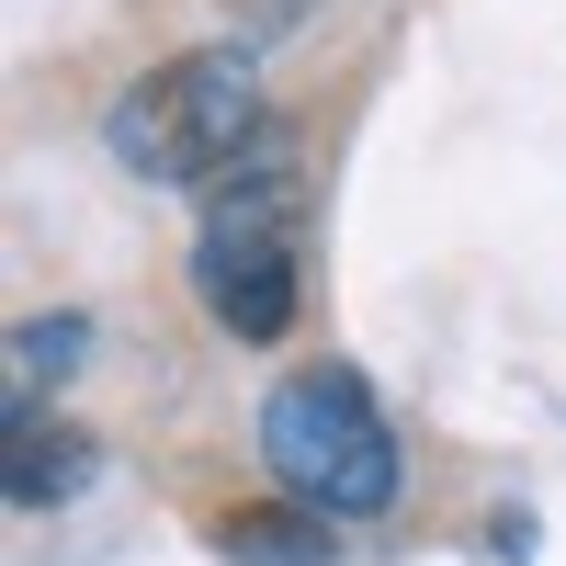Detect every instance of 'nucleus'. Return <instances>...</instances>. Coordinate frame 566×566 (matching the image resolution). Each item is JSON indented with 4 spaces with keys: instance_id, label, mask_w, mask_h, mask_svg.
<instances>
[{
    "instance_id": "1",
    "label": "nucleus",
    "mask_w": 566,
    "mask_h": 566,
    "mask_svg": "<svg viewBox=\"0 0 566 566\" xmlns=\"http://www.w3.org/2000/svg\"><path fill=\"white\" fill-rule=\"evenodd\" d=\"M193 295L227 340H283L306 306V170L261 148L250 170H227L193 227Z\"/></svg>"
},
{
    "instance_id": "2",
    "label": "nucleus",
    "mask_w": 566,
    "mask_h": 566,
    "mask_svg": "<svg viewBox=\"0 0 566 566\" xmlns=\"http://www.w3.org/2000/svg\"><path fill=\"white\" fill-rule=\"evenodd\" d=\"M261 464L317 522L397 510V431H386V408H374V386L352 363H306V374H283L261 397Z\"/></svg>"
},
{
    "instance_id": "3",
    "label": "nucleus",
    "mask_w": 566,
    "mask_h": 566,
    "mask_svg": "<svg viewBox=\"0 0 566 566\" xmlns=\"http://www.w3.org/2000/svg\"><path fill=\"white\" fill-rule=\"evenodd\" d=\"M114 159L125 170H148V181H216L227 170H250L272 136H261V69L239 57V45H193V57H159L148 80H125L114 91Z\"/></svg>"
},
{
    "instance_id": "4",
    "label": "nucleus",
    "mask_w": 566,
    "mask_h": 566,
    "mask_svg": "<svg viewBox=\"0 0 566 566\" xmlns=\"http://www.w3.org/2000/svg\"><path fill=\"white\" fill-rule=\"evenodd\" d=\"M328 544H340V522H317V510H227L216 522V555L227 566H328Z\"/></svg>"
},
{
    "instance_id": "5",
    "label": "nucleus",
    "mask_w": 566,
    "mask_h": 566,
    "mask_svg": "<svg viewBox=\"0 0 566 566\" xmlns=\"http://www.w3.org/2000/svg\"><path fill=\"white\" fill-rule=\"evenodd\" d=\"M80 464H91V442H80V431H45V408L12 419V499H23V510L69 499V488H80Z\"/></svg>"
}]
</instances>
